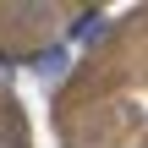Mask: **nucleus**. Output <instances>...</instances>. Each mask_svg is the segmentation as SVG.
<instances>
[{
    "instance_id": "2",
    "label": "nucleus",
    "mask_w": 148,
    "mask_h": 148,
    "mask_svg": "<svg viewBox=\"0 0 148 148\" xmlns=\"http://www.w3.org/2000/svg\"><path fill=\"white\" fill-rule=\"evenodd\" d=\"M0 148H27V143H22V132H16L11 121H0Z\"/></svg>"
},
{
    "instance_id": "1",
    "label": "nucleus",
    "mask_w": 148,
    "mask_h": 148,
    "mask_svg": "<svg viewBox=\"0 0 148 148\" xmlns=\"http://www.w3.org/2000/svg\"><path fill=\"white\" fill-rule=\"evenodd\" d=\"M33 71H44V77H60V71H66V44H55V49H38V55H33Z\"/></svg>"
}]
</instances>
